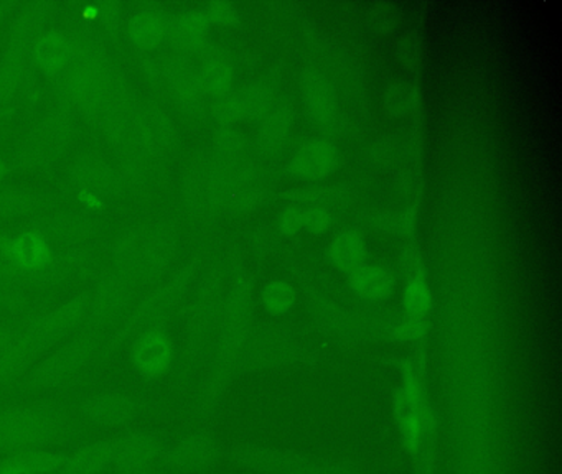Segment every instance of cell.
I'll list each match as a JSON object with an SVG mask.
<instances>
[{"mask_svg":"<svg viewBox=\"0 0 562 474\" xmlns=\"http://www.w3.org/2000/svg\"><path fill=\"white\" fill-rule=\"evenodd\" d=\"M239 114L261 115L262 112L268 111L269 108V94L262 86H256V88L249 89L243 98H238Z\"/></svg>","mask_w":562,"mask_h":474,"instance_id":"21","label":"cell"},{"mask_svg":"<svg viewBox=\"0 0 562 474\" xmlns=\"http://www.w3.org/2000/svg\"><path fill=\"white\" fill-rule=\"evenodd\" d=\"M70 430V415L54 402L0 405V458L60 443Z\"/></svg>","mask_w":562,"mask_h":474,"instance_id":"1","label":"cell"},{"mask_svg":"<svg viewBox=\"0 0 562 474\" xmlns=\"http://www.w3.org/2000/svg\"><path fill=\"white\" fill-rule=\"evenodd\" d=\"M164 441L149 430H133L116 438V460L113 470L150 471L162 458Z\"/></svg>","mask_w":562,"mask_h":474,"instance_id":"8","label":"cell"},{"mask_svg":"<svg viewBox=\"0 0 562 474\" xmlns=\"http://www.w3.org/2000/svg\"><path fill=\"white\" fill-rule=\"evenodd\" d=\"M131 361L143 377H162L172 365V339L160 328L140 332L134 339L133 348H131Z\"/></svg>","mask_w":562,"mask_h":474,"instance_id":"7","label":"cell"},{"mask_svg":"<svg viewBox=\"0 0 562 474\" xmlns=\"http://www.w3.org/2000/svg\"><path fill=\"white\" fill-rule=\"evenodd\" d=\"M294 474H361L357 467L348 463H337V461H312L304 470Z\"/></svg>","mask_w":562,"mask_h":474,"instance_id":"25","label":"cell"},{"mask_svg":"<svg viewBox=\"0 0 562 474\" xmlns=\"http://www.w3.org/2000/svg\"><path fill=\"white\" fill-rule=\"evenodd\" d=\"M393 415L404 451L419 463L434 435V411L426 385L414 365H406L393 397Z\"/></svg>","mask_w":562,"mask_h":474,"instance_id":"2","label":"cell"},{"mask_svg":"<svg viewBox=\"0 0 562 474\" xmlns=\"http://www.w3.org/2000/svg\"><path fill=\"white\" fill-rule=\"evenodd\" d=\"M81 418L101 430H121L139 418V402L120 391L97 392L78 405Z\"/></svg>","mask_w":562,"mask_h":474,"instance_id":"4","label":"cell"},{"mask_svg":"<svg viewBox=\"0 0 562 474\" xmlns=\"http://www.w3.org/2000/svg\"><path fill=\"white\" fill-rule=\"evenodd\" d=\"M295 295L294 286L284 280H274L268 283L262 290L261 302L265 305L266 312L271 313L272 316H282L294 308Z\"/></svg>","mask_w":562,"mask_h":474,"instance_id":"15","label":"cell"},{"mask_svg":"<svg viewBox=\"0 0 562 474\" xmlns=\"http://www.w3.org/2000/svg\"><path fill=\"white\" fill-rule=\"evenodd\" d=\"M133 36H136V42L144 43V45H150V43L157 42L159 36H162L164 23L159 16L154 13H140L136 20H134Z\"/></svg>","mask_w":562,"mask_h":474,"instance_id":"19","label":"cell"},{"mask_svg":"<svg viewBox=\"0 0 562 474\" xmlns=\"http://www.w3.org/2000/svg\"><path fill=\"white\" fill-rule=\"evenodd\" d=\"M304 88L305 104L308 111L318 119V121H330L331 115L335 114V95L331 91L330 84L324 76L317 72H308L302 82Z\"/></svg>","mask_w":562,"mask_h":474,"instance_id":"13","label":"cell"},{"mask_svg":"<svg viewBox=\"0 0 562 474\" xmlns=\"http://www.w3.org/2000/svg\"><path fill=\"white\" fill-rule=\"evenodd\" d=\"M279 226H281L282 233L285 234H295L302 229V210L301 207H291V210L285 211L281 216V221H279Z\"/></svg>","mask_w":562,"mask_h":474,"instance_id":"28","label":"cell"},{"mask_svg":"<svg viewBox=\"0 0 562 474\" xmlns=\"http://www.w3.org/2000/svg\"><path fill=\"white\" fill-rule=\"evenodd\" d=\"M371 23L374 29L390 30L397 23V10L393 3H378L371 10Z\"/></svg>","mask_w":562,"mask_h":474,"instance_id":"26","label":"cell"},{"mask_svg":"<svg viewBox=\"0 0 562 474\" xmlns=\"http://www.w3.org/2000/svg\"><path fill=\"white\" fill-rule=\"evenodd\" d=\"M111 474H154V470L150 471H117L114 470V473Z\"/></svg>","mask_w":562,"mask_h":474,"instance_id":"32","label":"cell"},{"mask_svg":"<svg viewBox=\"0 0 562 474\" xmlns=\"http://www.w3.org/2000/svg\"><path fill=\"white\" fill-rule=\"evenodd\" d=\"M351 290L370 302L386 300L394 292L396 280L390 270L380 266H361L350 273Z\"/></svg>","mask_w":562,"mask_h":474,"instance_id":"11","label":"cell"},{"mask_svg":"<svg viewBox=\"0 0 562 474\" xmlns=\"http://www.w3.org/2000/svg\"><path fill=\"white\" fill-rule=\"evenodd\" d=\"M0 474H31L24 467L19 466L14 461L8 460V458H2L0 460Z\"/></svg>","mask_w":562,"mask_h":474,"instance_id":"31","label":"cell"},{"mask_svg":"<svg viewBox=\"0 0 562 474\" xmlns=\"http://www.w3.org/2000/svg\"><path fill=\"white\" fill-rule=\"evenodd\" d=\"M58 474H70V473H58Z\"/></svg>","mask_w":562,"mask_h":474,"instance_id":"33","label":"cell"},{"mask_svg":"<svg viewBox=\"0 0 562 474\" xmlns=\"http://www.w3.org/2000/svg\"><path fill=\"white\" fill-rule=\"evenodd\" d=\"M222 456L218 441L206 433H190L166 448L160 463L173 473H200L209 470Z\"/></svg>","mask_w":562,"mask_h":474,"instance_id":"5","label":"cell"},{"mask_svg":"<svg viewBox=\"0 0 562 474\" xmlns=\"http://www.w3.org/2000/svg\"><path fill=\"white\" fill-rule=\"evenodd\" d=\"M427 331L426 318H414V316H406L403 321L397 323L393 329H391V338L394 341L409 342L417 341L423 338Z\"/></svg>","mask_w":562,"mask_h":474,"instance_id":"20","label":"cell"},{"mask_svg":"<svg viewBox=\"0 0 562 474\" xmlns=\"http://www.w3.org/2000/svg\"><path fill=\"white\" fill-rule=\"evenodd\" d=\"M330 213L324 207H307L302 210V229L311 230V233H324L330 226Z\"/></svg>","mask_w":562,"mask_h":474,"instance_id":"24","label":"cell"},{"mask_svg":"<svg viewBox=\"0 0 562 474\" xmlns=\"http://www.w3.org/2000/svg\"><path fill=\"white\" fill-rule=\"evenodd\" d=\"M179 30L182 32L186 42H193V40L199 38L203 30H205V20L200 15L186 16V19L180 22Z\"/></svg>","mask_w":562,"mask_h":474,"instance_id":"27","label":"cell"},{"mask_svg":"<svg viewBox=\"0 0 562 474\" xmlns=\"http://www.w3.org/2000/svg\"><path fill=\"white\" fill-rule=\"evenodd\" d=\"M289 128H291V114L288 109H276L266 117L262 125V142L268 147H278L288 137Z\"/></svg>","mask_w":562,"mask_h":474,"instance_id":"18","label":"cell"},{"mask_svg":"<svg viewBox=\"0 0 562 474\" xmlns=\"http://www.w3.org/2000/svg\"><path fill=\"white\" fill-rule=\"evenodd\" d=\"M232 461L255 474H294L304 470L314 458L299 451L272 447H238L232 451Z\"/></svg>","mask_w":562,"mask_h":474,"instance_id":"6","label":"cell"},{"mask_svg":"<svg viewBox=\"0 0 562 474\" xmlns=\"http://www.w3.org/2000/svg\"><path fill=\"white\" fill-rule=\"evenodd\" d=\"M44 244L41 240L35 239L34 236H24L19 240L14 252L18 259L21 260V266L35 267L44 257Z\"/></svg>","mask_w":562,"mask_h":474,"instance_id":"22","label":"cell"},{"mask_svg":"<svg viewBox=\"0 0 562 474\" xmlns=\"http://www.w3.org/2000/svg\"><path fill=\"white\" fill-rule=\"evenodd\" d=\"M331 262L345 272H355L364 266L367 257V244L361 239L360 234L355 230H345L340 236L335 237L330 250Z\"/></svg>","mask_w":562,"mask_h":474,"instance_id":"12","label":"cell"},{"mask_svg":"<svg viewBox=\"0 0 562 474\" xmlns=\"http://www.w3.org/2000/svg\"><path fill=\"white\" fill-rule=\"evenodd\" d=\"M233 79L232 65L225 58H210L202 69V82L209 91L225 92Z\"/></svg>","mask_w":562,"mask_h":474,"instance_id":"17","label":"cell"},{"mask_svg":"<svg viewBox=\"0 0 562 474\" xmlns=\"http://www.w3.org/2000/svg\"><path fill=\"white\" fill-rule=\"evenodd\" d=\"M14 461L19 466L24 467L31 474H58L64 473L67 464L68 454L64 451L48 450V448H37V450L22 451V453L5 456Z\"/></svg>","mask_w":562,"mask_h":474,"instance_id":"14","label":"cell"},{"mask_svg":"<svg viewBox=\"0 0 562 474\" xmlns=\"http://www.w3.org/2000/svg\"><path fill=\"white\" fill-rule=\"evenodd\" d=\"M114 460H116V438L91 441L68 454L64 473L103 474L114 466Z\"/></svg>","mask_w":562,"mask_h":474,"instance_id":"9","label":"cell"},{"mask_svg":"<svg viewBox=\"0 0 562 474\" xmlns=\"http://www.w3.org/2000/svg\"><path fill=\"white\" fill-rule=\"evenodd\" d=\"M411 108V92L406 86H400L390 91V109L393 111L406 112Z\"/></svg>","mask_w":562,"mask_h":474,"instance_id":"29","label":"cell"},{"mask_svg":"<svg viewBox=\"0 0 562 474\" xmlns=\"http://www.w3.org/2000/svg\"><path fill=\"white\" fill-rule=\"evenodd\" d=\"M337 163L338 154L334 145L325 140H314L295 154L291 161V171L295 177L318 180L330 174Z\"/></svg>","mask_w":562,"mask_h":474,"instance_id":"10","label":"cell"},{"mask_svg":"<svg viewBox=\"0 0 562 474\" xmlns=\"http://www.w3.org/2000/svg\"><path fill=\"white\" fill-rule=\"evenodd\" d=\"M209 15L212 16V19H215L216 22L229 23L233 22V20H235L236 13L235 9H233L232 3L218 2L213 3L212 9H210Z\"/></svg>","mask_w":562,"mask_h":474,"instance_id":"30","label":"cell"},{"mask_svg":"<svg viewBox=\"0 0 562 474\" xmlns=\"http://www.w3.org/2000/svg\"><path fill=\"white\" fill-rule=\"evenodd\" d=\"M64 56V43H61L57 35L47 36L44 43H41L38 59H41V63H44L45 68H57Z\"/></svg>","mask_w":562,"mask_h":474,"instance_id":"23","label":"cell"},{"mask_svg":"<svg viewBox=\"0 0 562 474\" xmlns=\"http://www.w3.org/2000/svg\"><path fill=\"white\" fill-rule=\"evenodd\" d=\"M100 339L93 331H87L52 352L38 362L22 384V391L50 392L74 381L93 358Z\"/></svg>","mask_w":562,"mask_h":474,"instance_id":"3","label":"cell"},{"mask_svg":"<svg viewBox=\"0 0 562 474\" xmlns=\"http://www.w3.org/2000/svg\"><path fill=\"white\" fill-rule=\"evenodd\" d=\"M403 305L406 316L426 318L432 306V293L429 285L420 275H413L404 290Z\"/></svg>","mask_w":562,"mask_h":474,"instance_id":"16","label":"cell"}]
</instances>
